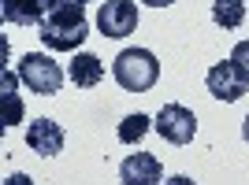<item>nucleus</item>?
<instances>
[{
    "mask_svg": "<svg viewBox=\"0 0 249 185\" xmlns=\"http://www.w3.org/2000/svg\"><path fill=\"white\" fill-rule=\"evenodd\" d=\"M37 37L49 45L52 52H74L89 37V22H86L82 0H56L52 11L41 19Z\"/></svg>",
    "mask_w": 249,
    "mask_h": 185,
    "instance_id": "nucleus-1",
    "label": "nucleus"
},
{
    "mask_svg": "<svg viewBox=\"0 0 249 185\" xmlns=\"http://www.w3.org/2000/svg\"><path fill=\"white\" fill-rule=\"evenodd\" d=\"M112 74L126 92H149L160 78V63L149 48H123L112 63Z\"/></svg>",
    "mask_w": 249,
    "mask_h": 185,
    "instance_id": "nucleus-2",
    "label": "nucleus"
},
{
    "mask_svg": "<svg viewBox=\"0 0 249 185\" xmlns=\"http://www.w3.org/2000/svg\"><path fill=\"white\" fill-rule=\"evenodd\" d=\"M19 78L22 85L37 96H52V92L63 89V67L45 52H26L19 60Z\"/></svg>",
    "mask_w": 249,
    "mask_h": 185,
    "instance_id": "nucleus-3",
    "label": "nucleus"
},
{
    "mask_svg": "<svg viewBox=\"0 0 249 185\" xmlns=\"http://www.w3.org/2000/svg\"><path fill=\"white\" fill-rule=\"evenodd\" d=\"M97 30L104 37H130L138 30V4L134 0H104L97 11Z\"/></svg>",
    "mask_w": 249,
    "mask_h": 185,
    "instance_id": "nucleus-4",
    "label": "nucleus"
},
{
    "mask_svg": "<svg viewBox=\"0 0 249 185\" xmlns=\"http://www.w3.org/2000/svg\"><path fill=\"white\" fill-rule=\"evenodd\" d=\"M156 134L167 144H190L197 134V115L182 104H164L160 115H156Z\"/></svg>",
    "mask_w": 249,
    "mask_h": 185,
    "instance_id": "nucleus-5",
    "label": "nucleus"
},
{
    "mask_svg": "<svg viewBox=\"0 0 249 185\" xmlns=\"http://www.w3.org/2000/svg\"><path fill=\"white\" fill-rule=\"evenodd\" d=\"M205 85H208V92H212L216 100H223V104L242 100V96H246V89H249V82L238 74V67H234L231 60L216 63V67L205 74Z\"/></svg>",
    "mask_w": 249,
    "mask_h": 185,
    "instance_id": "nucleus-6",
    "label": "nucleus"
},
{
    "mask_svg": "<svg viewBox=\"0 0 249 185\" xmlns=\"http://www.w3.org/2000/svg\"><path fill=\"white\" fill-rule=\"evenodd\" d=\"M119 182L123 185H160L164 182V167L153 152H130L119 167Z\"/></svg>",
    "mask_w": 249,
    "mask_h": 185,
    "instance_id": "nucleus-7",
    "label": "nucleus"
},
{
    "mask_svg": "<svg viewBox=\"0 0 249 185\" xmlns=\"http://www.w3.org/2000/svg\"><path fill=\"white\" fill-rule=\"evenodd\" d=\"M63 126L60 123H52V119H37V123H30L26 126V144H30V152H37V155H60L63 152Z\"/></svg>",
    "mask_w": 249,
    "mask_h": 185,
    "instance_id": "nucleus-8",
    "label": "nucleus"
},
{
    "mask_svg": "<svg viewBox=\"0 0 249 185\" xmlns=\"http://www.w3.org/2000/svg\"><path fill=\"white\" fill-rule=\"evenodd\" d=\"M56 0H4V22L11 26H41Z\"/></svg>",
    "mask_w": 249,
    "mask_h": 185,
    "instance_id": "nucleus-9",
    "label": "nucleus"
},
{
    "mask_svg": "<svg viewBox=\"0 0 249 185\" xmlns=\"http://www.w3.org/2000/svg\"><path fill=\"white\" fill-rule=\"evenodd\" d=\"M67 78H71L74 89H93L104 78V63L97 60L93 52H74L71 67H67Z\"/></svg>",
    "mask_w": 249,
    "mask_h": 185,
    "instance_id": "nucleus-10",
    "label": "nucleus"
},
{
    "mask_svg": "<svg viewBox=\"0 0 249 185\" xmlns=\"http://www.w3.org/2000/svg\"><path fill=\"white\" fill-rule=\"evenodd\" d=\"M0 119H4V126H15L22 119L19 82H15V74H11V71H4V85H0Z\"/></svg>",
    "mask_w": 249,
    "mask_h": 185,
    "instance_id": "nucleus-11",
    "label": "nucleus"
},
{
    "mask_svg": "<svg viewBox=\"0 0 249 185\" xmlns=\"http://www.w3.org/2000/svg\"><path fill=\"white\" fill-rule=\"evenodd\" d=\"M212 22L219 30H238L246 22V4L242 0H212Z\"/></svg>",
    "mask_w": 249,
    "mask_h": 185,
    "instance_id": "nucleus-12",
    "label": "nucleus"
},
{
    "mask_svg": "<svg viewBox=\"0 0 249 185\" xmlns=\"http://www.w3.org/2000/svg\"><path fill=\"white\" fill-rule=\"evenodd\" d=\"M145 134H149V115H142V111L126 115L123 123H119V141L123 144H138Z\"/></svg>",
    "mask_w": 249,
    "mask_h": 185,
    "instance_id": "nucleus-13",
    "label": "nucleus"
},
{
    "mask_svg": "<svg viewBox=\"0 0 249 185\" xmlns=\"http://www.w3.org/2000/svg\"><path fill=\"white\" fill-rule=\"evenodd\" d=\"M231 63L238 67V74L249 82V41H238V45H234V52H231Z\"/></svg>",
    "mask_w": 249,
    "mask_h": 185,
    "instance_id": "nucleus-14",
    "label": "nucleus"
},
{
    "mask_svg": "<svg viewBox=\"0 0 249 185\" xmlns=\"http://www.w3.org/2000/svg\"><path fill=\"white\" fill-rule=\"evenodd\" d=\"M4 185H34V178L30 174H8V178H4Z\"/></svg>",
    "mask_w": 249,
    "mask_h": 185,
    "instance_id": "nucleus-15",
    "label": "nucleus"
},
{
    "mask_svg": "<svg viewBox=\"0 0 249 185\" xmlns=\"http://www.w3.org/2000/svg\"><path fill=\"white\" fill-rule=\"evenodd\" d=\"M164 185H194V182H190V178L186 174H175V178H167V182Z\"/></svg>",
    "mask_w": 249,
    "mask_h": 185,
    "instance_id": "nucleus-16",
    "label": "nucleus"
},
{
    "mask_svg": "<svg viewBox=\"0 0 249 185\" xmlns=\"http://www.w3.org/2000/svg\"><path fill=\"white\" fill-rule=\"evenodd\" d=\"M142 4H149V8H167V4H175V0H142Z\"/></svg>",
    "mask_w": 249,
    "mask_h": 185,
    "instance_id": "nucleus-17",
    "label": "nucleus"
},
{
    "mask_svg": "<svg viewBox=\"0 0 249 185\" xmlns=\"http://www.w3.org/2000/svg\"><path fill=\"white\" fill-rule=\"evenodd\" d=\"M242 137H246V144H249V115H246V123H242Z\"/></svg>",
    "mask_w": 249,
    "mask_h": 185,
    "instance_id": "nucleus-18",
    "label": "nucleus"
},
{
    "mask_svg": "<svg viewBox=\"0 0 249 185\" xmlns=\"http://www.w3.org/2000/svg\"><path fill=\"white\" fill-rule=\"evenodd\" d=\"M82 4H86V0H82Z\"/></svg>",
    "mask_w": 249,
    "mask_h": 185,
    "instance_id": "nucleus-19",
    "label": "nucleus"
}]
</instances>
